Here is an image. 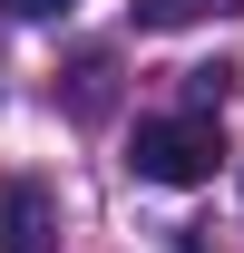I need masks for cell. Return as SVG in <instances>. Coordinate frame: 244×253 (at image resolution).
<instances>
[{"label": "cell", "instance_id": "cell-2", "mask_svg": "<svg viewBox=\"0 0 244 253\" xmlns=\"http://www.w3.org/2000/svg\"><path fill=\"white\" fill-rule=\"evenodd\" d=\"M49 244H59V205H49V185L10 175V185H0V253H49Z\"/></svg>", "mask_w": 244, "mask_h": 253}, {"label": "cell", "instance_id": "cell-5", "mask_svg": "<svg viewBox=\"0 0 244 253\" xmlns=\"http://www.w3.org/2000/svg\"><path fill=\"white\" fill-rule=\"evenodd\" d=\"M225 78H235V68H185V88H195V107H225Z\"/></svg>", "mask_w": 244, "mask_h": 253}, {"label": "cell", "instance_id": "cell-4", "mask_svg": "<svg viewBox=\"0 0 244 253\" xmlns=\"http://www.w3.org/2000/svg\"><path fill=\"white\" fill-rule=\"evenodd\" d=\"M108 107V59H78V117Z\"/></svg>", "mask_w": 244, "mask_h": 253}, {"label": "cell", "instance_id": "cell-6", "mask_svg": "<svg viewBox=\"0 0 244 253\" xmlns=\"http://www.w3.org/2000/svg\"><path fill=\"white\" fill-rule=\"evenodd\" d=\"M0 10H10V20H59L68 0H0Z\"/></svg>", "mask_w": 244, "mask_h": 253}, {"label": "cell", "instance_id": "cell-1", "mask_svg": "<svg viewBox=\"0 0 244 253\" xmlns=\"http://www.w3.org/2000/svg\"><path fill=\"white\" fill-rule=\"evenodd\" d=\"M127 166H137L147 185H205L215 166H225V126H215L205 107H185V117H147L137 146H127Z\"/></svg>", "mask_w": 244, "mask_h": 253}, {"label": "cell", "instance_id": "cell-3", "mask_svg": "<svg viewBox=\"0 0 244 253\" xmlns=\"http://www.w3.org/2000/svg\"><path fill=\"white\" fill-rule=\"evenodd\" d=\"M147 30H185V20H215V10H244V0H127Z\"/></svg>", "mask_w": 244, "mask_h": 253}]
</instances>
